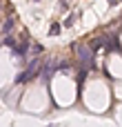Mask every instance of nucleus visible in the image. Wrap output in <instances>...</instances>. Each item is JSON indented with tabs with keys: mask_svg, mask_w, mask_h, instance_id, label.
<instances>
[{
	"mask_svg": "<svg viewBox=\"0 0 122 127\" xmlns=\"http://www.w3.org/2000/svg\"><path fill=\"white\" fill-rule=\"evenodd\" d=\"M4 45H7V47H11V49H13V47H16V45H18V42H16V38H13V36H9V33H7V36H4Z\"/></svg>",
	"mask_w": 122,
	"mask_h": 127,
	"instance_id": "nucleus-5",
	"label": "nucleus"
},
{
	"mask_svg": "<svg viewBox=\"0 0 122 127\" xmlns=\"http://www.w3.org/2000/svg\"><path fill=\"white\" fill-rule=\"evenodd\" d=\"M73 51L78 54V58H80V63H82V67H93V54H91V49L87 47V45H82V42H76L73 45Z\"/></svg>",
	"mask_w": 122,
	"mask_h": 127,
	"instance_id": "nucleus-2",
	"label": "nucleus"
},
{
	"mask_svg": "<svg viewBox=\"0 0 122 127\" xmlns=\"http://www.w3.org/2000/svg\"><path fill=\"white\" fill-rule=\"evenodd\" d=\"M42 71V63H40V58H33L31 63H29V67L18 76V83H24V80H33V78H38V74Z\"/></svg>",
	"mask_w": 122,
	"mask_h": 127,
	"instance_id": "nucleus-1",
	"label": "nucleus"
},
{
	"mask_svg": "<svg viewBox=\"0 0 122 127\" xmlns=\"http://www.w3.org/2000/svg\"><path fill=\"white\" fill-rule=\"evenodd\" d=\"M11 27H13V16H9V18L4 20V25H2V31H4V33H9V29H11Z\"/></svg>",
	"mask_w": 122,
	"mask_h": 127,
	"instance_id": "nucleus-4",
	"label": "nucleus"
},
{
	"mask_svg": "<svg viewBox=\"0 0 122 127\" xmlns=\"http://www.w3.org/2000/svg\"><path fill=\"white\" fill-rule=\"evenodd\" d=\"M49 33H51V36H58V33H60V25H58V22H53V25L49 27Z\"/></svg>",
	"mask_w": 122,
	"mask_h": 127,
	"instance_id": "nucleus-6",
	"label": "nucleus"
},
{
	"mask_svg": "<svg viewBox=\"0 0 122 127\" xmlns=\"http://www.w3.org/2000/svg\"><path fill=\"white\" fill-rule=\"evenodd\" d=\"M104 45H107V36H98V38L93 40V45H91V47H93V49H98V47H104Z\"/></svg>",
	"mask_w": 122,
	"mask_h": 127,
	"instance_id": "nucleus-3",
	"label": "nucleus"
},
{
	"mask_svg": "<svg viewBox=\"0 0 122 127\" xmlns=\"http://www.w3.org/2000/svg\"><path fill=\"white\" fill-rule=\"evenodd\" d=\"M33 54H42V45H33Z\"/></svg>",
	"mask_w": 122,
	"mask_h": 127,
	"instance_id": "nucleus-7",
	"label": "nucleus"
}]
</instances>
